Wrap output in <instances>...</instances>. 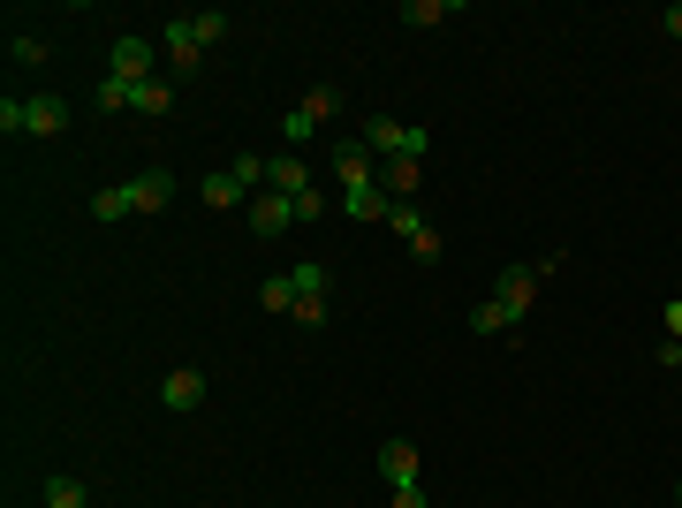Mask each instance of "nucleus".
<instances>
[{"instance_id": "bb28decb", "label": "nucleus", "mask_w": 682, "mask_h": 508, "mask_svg": "<svg viewBox=\"0 0 682 508\" xmlns=\"http://www.w3.org/2000/svg\"><path fill=\"white\" fill-rule=\"evenodd\" d=\"M425 153H433V130L410 122V130H402V160H425Z\"/></svg>"}, {"instance_id": "7ed1b4c3", "label": "nucleus", "mask_w": 682, "mask_h": 508, "mask_svg": "<svg viewBox=\"0 0 682 508\" xmlns=\"http://www.w3.org/2000/svg\"><path fill=\"white\" fill-rule=\"evenodd\" d=\"M69 130V99L61 92H31L23 99V137H61Z\"/></svg>"}, {"instance_id": "f257e3e1", "label": "nucleus", "mask_w": 682, "mask_h": 508, "mask_svg": "<svg viewBox=\"0 0 682 508\" xmlns=\"http://www.w3.org/2000/svg\"><path fill=\"white\" fill-rule=\"evenodd\" d=\"M220 31H228V15H220V8H197V15H174L168 31H160V46H168L174 69H197V53H205Z\"/></svg>"}, {"instance_id": "cd10ccee", "label": "nucleus", "mask_w": 682, "mask_h": 508, "mask_svg": "<svg viewBox=\"0 0 682 508\" xmlns=\"http://www.w3.org/2000/svg\"><path fill=\"white\" fill-rule=\"evenodd\" d=\"M304 107H312V114H319V122H327V114H334V107H341V92H334V84H319V92H312V99H304Z\"/></svg>"}, {"instance_id": "9b49d317", "label": "nucleus", "mask_w": 682, "mask_h": 508, "mask_svg": "<svg viewBox=\"0 0 682 508\" xmlns=\"http://www.w3.org/2000/svg\"><path fill=\"white\" fill-rule=\"evenodd\" d=\"M168 197H174V174L168 168H145L137 182H130V205H137V213H160Z\"/></svg>"}, {"instance_id": "c756f323", "label": "nucleus", "mask_w": 682, "mask_h": 508, "mask_svg": "<svg viewBox=\"0 0 682 508\" xmlns=\"http://www.w3.org/2000/svg\"><path fill=\"white\" fill-rule=\"evenodd\" d=\"M660 327H668V335L682 341V297H675V304H668V312H660Z\"/></svg>"}, {"instance_id": "f3484780", "label": "nucleus", "mask_w": 682, "mask_h": 508, "mask_svg": "<svg viewBox=\"0 0 682 508\" xmlns=\"http://www.w3.org/2000/svg\"><path fill=\"white\" fill-rule=\"evenodd\" d=\"M197 197H205V205H251V190H243V182H235L228 168L205 174V190H197Z\"/></svg>"}, {"instance_id": "393cba45", "label": "nucleus", "mask_w": 682, "mask_h": 508, "mask_svg": "<svg viewBox=\"0 0 682 508\" xmlns=\"http://www.w3.org/2000/svg\"><path fill=\"white\" fill-rule=\"evenodd\" d=\"M312 130H319V114H312V107H296V114H289V122H281V137H289V145H304V137H312Z\"/></svg>"}, {"instance_id": "2eb2a0df", "label": "nucleus", "mask_w": 682, "mask_h": 508, "mask_svg": "<svg viewBox=\"0 0 682 508\" xmlns=\"http://www.w3.org/2000/svg\"><path fill=\"white\" fill-rule=\"evenodd\" d=\"M92 107H99V114H122V107H137V84L107 69V76H99V92H92Z\"/></svg>"}, {"instance_id": "2f4dec72", "label": "nucleus", "mask_w": 682, "mask_h": 508, "mask_svg": "<svg viewBox=\"0 0 682 508\" xmlns=\"http://www.w3.org/2000/svg\"><path fill=\"white\" fill-rule=\"evenodd\" d=\"M675 508H682V486H675Z\"/></svg>"}, {"instance_id": "39448f33", "label": "nucleus", "mask_w": 682, "mask_h": 508, "mask_svg": "<svg viewBox=\"0 0 682 508\" xmlns=\"http://www.w3.org/2000/svg\"><path fill=\"white\" fill-rule=\"evenodd\" d=\"M387 228H394V235H402L417 258H440V228H433L417 205H394V213H387Z\"/></svg>"}, {"instance_id": "5701e85b", "label": "nucleus", "mask_w": 682, "mask_h": 508, "mask_svg": "<svg viewBox=\"0 0 682 508\" xmlns=\"http://www.w3.org/2000/svg\"><path fill=\"white\" fill-rule=\"evenodd\" d=\"M289 281H296V297H327V266H319V258H304Z\"/></svg>"}, {"instance_id": "ddd939ff", "label": "nucleus", "mask_w": 682, "mask_h": 508, "mask_svg": "<svg viewBox=\"0 0 682 508\" xmlns=\"http://www.w3.org/2000/svg\"><path fill=\"white\" fill-rule=\"evenodd\" d=\"M379 471H387V486H417V448L410 440H387L379 448Z\"/></svg>"}, {"instance_id": "6ab92c4d", "label": "nucleus", "mask_w": 682, "mask_h": 508, "mask_svg": "<svg viewBox=\"0 0 682 508\" xmlns=\"http://www.w3.org/2000/svg\"><path fill=\"white\" fill-rule=\"evenodd\" d=\"M122 213H137V205H130V182H107V190L92 197V220H122Z\"/></svg>"}, {"instance_id": "4be33fe9", "label": "nucleus", "mask_w": 682, "mask_h": 508, "mask_svg": "<svg viewBox=\"0 0 682 508\" xmlns=\"http://www.w3.org/2000/svg\"><path fill=\"white\" fill-rule=\"evenodd\" d=\"M8 61H15V69H38V61H46V38L15 31V38H8Z\"/></svg>"}, {"instance_id": "20e7f679", "label": "nucleus", "mask_w": 682, "mask_h": 508, "mask_svg": "<svg viewBox=\"0 0 682 508\" xmlns=\"http://www.w3.org/2000/svg\"><path fill=\"white\" fill-rule=\"evenodd\" d=\"M251 228H258V243L289 235V228H296V197H281V190H258V197H251Z\"/></svg>"}, {"instance_id": "c85d7f7f", "label": "nucleus", "mask_w": 682, "mask_h": 508, "mask_svg": "<svg viewBox=\"0 0 682 508\" xmlns=\"http://www.w3.org/2000/svg\"><path fill=\"white\" fill-rule=\"evenodd\" d=\"M394 508H433V501H425V486H394Z\"/></svg>"}, {"instance_id": "423d86ee", "label": "nucleus", "mask_w": 682, "mask_h": 508, "mask_svg": "<svg viewBox=\"0 0 682 508\" xmlns=\"http://www.w3.org/2000/svg\"><path fill=\"white\" fill-rule=\"evenodd\" d=\"M160 402H168L174 418H182V410H197V402H205V372H197V364H174L168 379H160Z\"/></svg>"}, {"instance_id": "a878e982", "label": "nucleus", "mask_w": 682, "mask_h": 508, "mask_svg": "<svg viewBox=\"0 0 682 508\" xmlns=\"http://www.w3.org/2000/svg\"><path fill=\"white\" fill-rule=\"evenodd\" d=\"M471 335H509V319H501V312H494V297H486V304H478V312H471Z\"/></svg>"}, {"instance_id": "6e6552de", "label": "nucleus", "mask_w": 682, "mask_h": 508, "mask_svg": "<svg viewBox=\"0 0 682 508\" xmlns=\"http://www.w3.org/2000/svg\"><path fill=\"white\" fill-rule=\"evenodd\" d=\"M334 174L341 190H356V182H379V160H372V145L356 137V145H334Z\"/></svg>"}, {"instance_id": "4468645a", "label": "nucleus", "mask_w": 682, "mask_h": 508, "mask_svg": "<svg viewBox=\"0 0 682 508\" xmlns=\"http://www.w3.org/2000/svg\"><path fill=\"white\" fill-rule=\"evenodd\" d=\"M417 168H425V160H402V153H394V160H379V190H387V197L402 205V197L417 190Z\"/></svg>"}, {"instance_id": "0eeeda50", "label": "nucleus", "mask_w": 682, "mask_h": 508, "mask_svg": "<svg viewBox=\"0 0 682 508\" xmlns=\"http://www.w3.org/2000/svg\"><path fill=\"white\" fill-rule=\"evenodd\" d=\"M114 76H130V84H153V38H114Z\"/></svg>"}, {"instance_id": "dca6fc26", "label": "nucleus", "mask_w": 682, "mask_h": 508, "mask_svg": "<svg viewBox=\"0 0 682 508\" xmlns=\"http://www.w3.org/2000/svg\"><path fill=\"white\" fill-rule=\"evenodd\" d=\"M258 304H266L273 319H296V281H289V274H273V281L258 289Z\"/></svg>"}, {"instance_id": "f8f14e48", "label": "nucleus", "mask_w": 682, "mask_h": 508, "mask_svg": "<svg viewBox=\"0 0 682 508\" xmlns=\"http://www.w3.org/2000/svg\"><path fill=\"white\" fill-rule=\"evenodd\" d=\"M402 130H410V122H394V114H372V122H364V145H372V160H394V153H402Z\"/></svg>"}, {"instance_id": "aec40b11", "label": "nucleus", "mask_w": 682, "mask_h": 508, "mask_svg": "<svg viewBox=\"0 0 682 508\" xmlns=\"http://www.w3.org/2000/svg\"><path fill=\"white\" fill-rule=\"evenodd\" d=\"M455 15V0H410L402 8V23H417V31H433V23H448Z\"/></svg>"}, {"instance_id": "9d476101", "label": "nucleus", "mask_w": 682, "mask_h": 508, "mask_svg": "<svg viewBox=\"0 0 682 508\" xmlns=\"http://www.w3.org/2000/svg\"><path fill=\"white\" fill-rule=\"evenodd\" d=\"M266 190H281V197H304V190H312V168H304L296 153H281V160H266Z\"/></svg>"}, {"instance_id": "a211bd4d", "label": "nucleus", "mask_w": 682, "mask_h": 508, "mask_svg": "<svg viewBox=\"0 0 682 508\" xmlns=\"http://www.w3.org/2000/svg\"><path fill=\"white\" fill-rule=\"evenodd\" d=\"M46 508H92V494H84V479H46Z\"/></svg>"}, {"instance_id": "f03ea898", "label": "nucleus", "mask_w": 682, "mask_h": 508, "mask_svg": "<svg viewBox=\"0 0 682 508\" xmlns=\"http://www.w3.org/2000/svg\"><path fill=\"white\" fill-rule=\"evenodd\" d=\"M553 266H561V258H531V266H509V274H501V289H494V312H501L509 327L523 319V312H531V297H538V281H546Z\"/></svg>"}, {"instance_id": "b1692460", "label": "nucleus", "mask_w": 682, "mask_h": 508, "mask_svg": "<svg viewBox=\"0 0 682 508\" xmlns=\"http://www.w3.org/2000/svg\"><path fill=\"white\" fill-rule=\"evenodd\" d=\"M168 107H174V92H168V84H137V114H153V122H160Z\"/></svg>"}, {"instance_id": "7c9ffc66", "label": "nucleus", "mask_w": 682, "mask_h": 508, "mask_svg": "<svg viewBox=\"0 0 682 508\" xmlns=\"http://www.w3.org/2000/svg\"><path fill=\"white\" fill-rule=\"evenodd\" d=\"M660 23H668V38H682V0L668 8V15H660Z\"/></svg>"}, {"instance_id": "1a4fd4ad", "label": "nucleus", "mask_w": 682, "mask_h": 508, "mask_svg": "<svg viewBox=\"0 0 682 508\" xmlns=\"http://www.w3.org/2000/svg\"><path fill=\"white\" fill-rule=\"evenodd\" d=\"M341 213H349V220H387L394 197H387L379 182H356V190H341Z\"/></svg>"}, {"instance_id": "412c9836", "label": "nucleus", "mask_w": 682, "mask_h": 508, "mask_svg": "<svg viewBox=\"0 0 682 508\" xmlns=\"http://www.w3.org/2000/svg\"><path fill=\"white\" fill-rule=\"evenodd\" d=\"M228 174H235V182H243L251 197L266 190V160H258V153H235V160H228Z\"/></svg>"}]
</instances>
